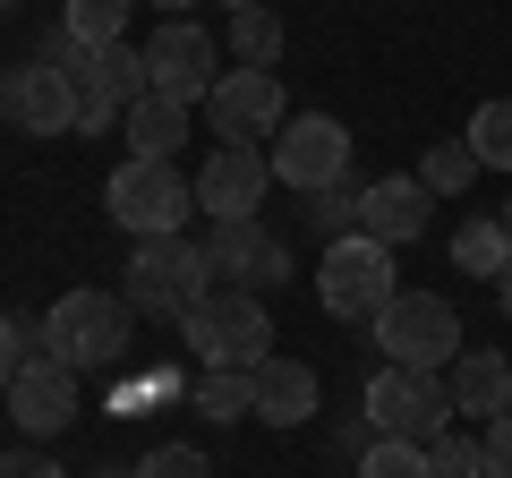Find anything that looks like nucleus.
Segmentation results:
<instances>
[{
  "label": "nucleus",
  "instance_id": "1",
  "mask_svg": "<svg viewBox=\"0 0 512 478\" xmlns=\"http://www.w3.org/2000/svg\"><path fill=\"white\" fill-rule=\"evenodd\" d=\"M128 316H137V308H128L120 291H60L52 308H43L35 342H43V359H60V368L103 376V368L128 359Z\"/></svg>",
  "mask_w": 512,
  "mask_h": 478
},
{
  "label": "nucleus",
  "instance_id": "2",
  "mask_svg": "<svg viewBox=\"0 0 512 478\" xmlns=\"http://www.w3.org/2000/svg\"><path fill=\"white\" fill-rule=\"evenodd\" d=\"M180 333H188V350H197L205 368H256V359H274V316H265V299L231 291V282H214L180 316Z\"/></svg>",
  "mask_w": 512,
  "mask_h": 478
},
{
  "label": "nucleus",
  "instance_id": "3",
  "mask_svg": "<svg viewBox=\"0 0 512 478\" xmlns=\"http://www.w3.org/2000/svg\"><path fill=\"white\" fill-rule=\"evenodd\" d=\"M316 299H325V316H342V325H376L393 299H402V282H393V248L367 231L333 239L325 265H316Z\"/></svg>",
  "mask_w": 512,
  "mask_h": 478
},
{
  "label": "nucleus",
  "instance_id": "4",
  "mask_svg": "<svg viewBox=\"0 0 512 478\" xmlns=\"http://www.w3.org/2000/svg\"><path fill=\"white\" fill-rule=\"evenodd\" d=\"M453 385H444V368H376L367 376V427L393 444H436L444 427H453Z\"/></svg>",
  "mask_w": 512,
  "mask_h": 478
},
{
  "label": "nucleus",
  "instance_id": "5",
  "mask_svg": "<svg viewBox=\"0 0 512 478\" xmlns=\"http://www.w3.org/2000/svg\"><path fill=\"white\" fill-rule=\"evenodd\" d=\"M214 291V274H205V248L197 239H137V257H128V308L137 316H171V325H180L188 308H197V299Z\"/></svg>",
  "mask_w": 512,
  "mask_h": 478
},
{
  "label": "nucleus",
  "instance_id": "6",
  "mask_svg": "<svg viewBox=\"0 0 512 478\" xmlns=\"http://www.w3.org/2000/svg\"><path fill=\"white\" fill-rule=\"evenodd\" d=\"M103 205H111V222H120V231H137V239H171L188 214H197V180H180L171 163L128 154V163L103 180Z\"/></svg>",
  "mask_w": 512,
  "mask_h": 478
},
{
  "label": "nucleus",
  "instance_id": "7",
  "mask_svg": "<svg viewBox=\"0 0 512 478\" xmlns=\"http://www.w3.org/2000/svg\"><path fill=\"white\" fill-rule=\"evenodd\" d=\"M367 333H376L384 368H453L461 359V316H453V299H436V291H402Z\"/></svg>",
  "mask_w": 512,
  "mask_h": 478
},
{
  "label": "nucleus",
  "instance_id": "8",
  "mask_svg": "<svg viewBox=\"0 0 512 478\" xmlns=\"http://www.w3.org/2000/svg\"><path fill=\"white\" fill-rule=\"evenodd\" d=\"M265 163H274L282 188H333L350 180V129L333 120V111H299V120H282V137L265 146Z\"/></svg>",
  "mask_w": 512,
  "mask_h": 478
},
{
  "label": "nucleus",
  "instance_id": "9",
  "mask_svg": "<svg viewBox=\"0 0 512 478\" xmlns=\"http://www.w3.org/2000/svg\"><path fill=\"white\" fill-rule=\"evenodd\" d=\"M146 77H154V94H171V103L197 111L205 94L222 86V52H214V35H205L197 18H163L154 43H146Z\"/></svg>",
  "mask_w": 512,
  "mask_h": 478
},
{
  "label": "nucleus",
  "instance_id": "10",
  "mask_svg": "<svg viewBox=\"0 0 512 478\" xmlns=\"http://www.w3.org/2000/svg\"><path fill=\"white\" fill-rule=\"evenodd\" d=\"M214 146H265L282 137V77L274 69H222V86L205 94Z\"/></svg>",
  "mask_w": 512,
  "mask_h": 478
},
{
  "label": "nucleus",
  "instance_id": "11",
  "mask_svg": "<svg viewBox=\"0 0 512 478\" xmlns=\"http://www.w3.org/2000/svg\"><path fill=\"white\" fill-rule=\"evenodd\" d=\"M0 120L18 137H69L77 129V86L52 60H26V69H0Z\"/></svg>",
  "mask_w": 512,
  "mask_h": 478
},
{
  "label": "nucleus",
  "instance_id": "12",
  "mask_svg": "<svg viewBox=\"0 0 512 478\" xmlns=\"http://www.w3.org/2000/svg\"><path fill=\"white\" fill-rule=\"evenodd\" d=\"M197 248H205V274L231 282V291H274V282H291V248L274 231H256V222H214Z\"/></svg>",
  "mask_w": 512,
  "mask_h": 478
},
{
  "label": "nucleus",
  "instance_id": "13",
  "mask_svg": "<svg viewBox=\"0 0 512 478\" xmlns=\"http://www.w3.org/2000/svg\"><path fill=\"white\" fill-rule=\"evenodd\" d=\"M265 188H274L265 146H214V154H205V171H197V214H214V222H256Z\"/></svg>",
  "mask_w": 512,
  "mask_h": 478
},
{
  "label": "nucleus",
  "instance_id": "14",
  "mask_svg": "<svg viewBox=\"0 0 512 478\" xmlns=\"http://www.w3.org/2000/svg\"><path fill=\"white\" fill-rule=\"evenodd\" d=\"M0 393H9V419H18L26 436H60V427L77 419V368H60V359H43V350Z\"/></svg>",
  "mask_w": 512,
  "mask_h": 478
},
{
  "label": "nucleus",
  "instance_id": "15",
  "mask_svg": "<svg viewBox=\"0 0 512 478\" xmlns=\"http://www.w3.org/2000/svg\"><path fill=\"white\" fill-rule=\"evenodd\" d=\"M359 231H367V239H384V248L419 239V231H427V188H419V171L367 180V188H359Z\"/></svg>",
  "mask_w": 512,
  "mask_h": 478
},
{
  "label": "nucleus",
  "instance_id": "16",
  "mask_svg": "<svg viewBox=\"0 0 512 478\" xmlns=\"http://www.w3.org/2000/svg\"><path fill=\"white\" fill-rule=\"evenodd\" d=\"M256 419L265 427H308L316 419V368L308 359H256Z\"/></svg>",
  "mask_w": 512,
  "mask_h": 478
},
{
  "label": "nucleus",
  "instance_id": "17",
  "mask_svg": "<svg viewBox=\"0 0 512 478\" xmlns=\"http://www.w3.org/2000/svg\"><path fill=\"white\" fill-rule=\"evenodd\" d=\"M444 385H453V410H470V419H504V410H512V359H495V350H461Z\"/></svg>",
  "mask_w": 512,
  "mask_h": 478
},
{
  "label": "nucleus",
  "instance_id": "18",
  "mask_svg": "<svg viewBox=\"0 0 512 478\" xmlns=\"http://www.w3.org/2000/svg\"><path fill=\"white\" fill-rule=\"evenodd\" d=\"M128 154H146V163H171V154H180V137H188V103H171V94H137V103H128Z\"/></svg>",
  "mask_w": 512,
  "mask_h": 478
},
{
  "label": "nucleus",
  "instance_id": "19",
  "mask_svg": "<svg viewBox=\"0 0 512 478\" xmlns=\"http://www.w3.org/2000/svg\"><path fill=\"white\" fill-rule=\"evenodd\" d=\"M188 402H197V419H214V427L256 419V368H205Z\"/></svg>",
  "mask_w": 512,
  "mask_h": 478
},
{
  "label": "nucleus",
  "instance_id": "20",
  "mask_svg": "<svg viewBox=\"0 0 512 478\" xmlns=\"http://www.w3.org/2000/svg\"><path fill=\"white\" fill-rule=\"evenodd\" d=\"M453 265H461V274H478V282H504V265H512L504 214H495V222H461V231H453Z\"/></svg>",
  "mask_w": 512,
  "mask_h": 478
},
{
  "label": "nucleus",
  "instance_id": "21",
  "mask_svg": "<svg viewBox=\"0 0 512 478\" xmlns=\"http://www.w3.org/2000/svg\"><path fill=\"white\" fill-rule=\"evenodd\" d=\"M282 43H291V35H282L274 9H239V18H231V60H239V69H274Z\"/></svg>",
  "mask_w": 512,
  "mask_h": 478
},
{
  "label": "nucleus",
  "instance_id": "22",
  "mask_svg": "<svg viewBox=\"0 0 512 478\" xmlns=\"http://www.w3.org/2000/svg\"><path fill=\"white\" fill-rule=\"evenodd\" d=\"M128 9H137V0H69V35L86 43V52H103V43H128Z\"/></svg>",
  "mask_w": 512,
  "mask_h": 478
},
{
  "label": "nucleus",
  "instance_id": "23",
  "mask_svg": "<svg viewBox=\"0 0 512 478\" xmlns=\"http://www.w3.org/2000/svg\"><path fill=\"white\" fill-rule=\"evenodd\" d=\"M470 180H478L470 137H444V146H427V163H419V188H427V197H461Z\"/></svg>",
  "mask_w": 512,
  "mask_h": 478
},
{
  "label": "nucleus",
  "instance_id": "24",
  "mask_svg": "<svg viewBox=\"0 0 512 478\" xmlns=\"http://www.w3.org/2000/svg\"><path fill=\"white\" fill-rule=\"evenodd\" d=\"M470 154H478V171H512V103L495 94V103H478L470 111Z\"/></svg>",
  "mask_w": 512,
  "mask_h": 478
},
{
  "label": "nucleus",
  "instance_id": "25",
  "mask_svg": "<svg viewBox=\"0 0 512 478\" xmlns=\"http://www.w3.org/2000/svg\"><path fill=\"white\" fill-rule=\"evenodd\" d=\"M427 478H487V444L461 436V427H444V436L427 444Z\"/></svg>",
  "mask_w": 512,
  "mask_h": 478
},
{
  "label": "nucleus",
  "instance_id": "26",
  "mask_svg": "<svg viewBox=\"0 0 512 478\" xmlns=\"http://www.w3.org/2000/svg\"><path fill=\"white\" fill-rule=\"evenodd\" d=\"M308 222H316V231H325V248H333V239H350V231H359V188H350V180H333V188H316V205H308Z\"/></svg>",
  "mask_w": 512,
  "mask_h": 478
},
{
  "label": "nucleus",
  "instance_id": "27",
  "mask_svg": "<svg viewBox=\"0 0 512 478\" xmlns=\"http://www.w3.org/2000/svg\"><path fill=\"white\" fill-rule=\"evenodd\" d=\"M359 478H427V444H393V436H376L359 453Z\"/></svg>",
  "mask_w": 512,
  "mask_h": 478
},
{
  "label": "nucleus",
  "instance_id": "28",
  "mask_svg": "<svg viewBox=\"0 0 512 478\" xmlns=\"http://www.w3.org/2000/svg\"><path fill=\"white\" fill-rule=\"evenodd\" d=\"M128 478H214V461H205L197 444H154V453L137 461Z\"/></svg>",
  "mask_w": 512,
  "mask_h": 478
},
{
  "label": "nucleus",
  "instance_id": "29",
  "mask_svg": "<svg viewBox=\"0 0 512 478\" xmlns=\"http://www.w3.org/2000/svg\"><path fill=\"white\" fill-rule=\"evenodd\" d=\"M478 444H487V478H512V410H504V419H487V436H478Z\"/></svg>",
  "mask_w": 512,
  "mask_h": 478
},
{
  "label": "nucleus",
  "instance_id": "30",
  "mask_svg": "<svg viewBox=\"0 0 512 478\" xmlns=\"http://www.w3.org/2000/svg\"><path fill=\"white\" fill-rule=\"evenodd\" d=\"M0 478H69L52 453H0Z\"/></svg>",
  "mask_w": 512,
  "mask_h": 478
},
{
  "label": "nucleus",
  "instance_id": "31",
  "mask_svg": "<svg viewBox=\"0 0 512 478\" xmlns=\"http://www.w3.org/2000/svg\"><path fill=\"white\" fill-rule=\"evenodd\" d=\"M26 342H35V333H18L9 316H0V385H9V376L26 368Z\"/></svg>",
  "mask_w": 512,
  "mask_h": 478
},
{
  "label": "nucleus",
  "instance_id": "32",
  "mask_svg": "<svg viewBox=\"0 0 512 478\" xmlns=\"http://www.w3.org/2000/svg\"><path fill=\"white\" fill-rule=\"evenodd\" d=\"M495 308H504V316H512V265H504V282H495Z\"/></svg>",
  "mask_w": 512,
  "mask_h": 478
},
{
  "label": "nucleus",
  "instance_id": "33",
  "mask_svg": "<svg viewBox=\"0 0 512 478\" xmlns=\"http://www.w3.org/2000/svg\"><path fill=\"white\" fill-rule=\"evenodd\" d=\"M154 9H171V18H188V9H197V0H154Z\"/></svg>",
  "mask_w": 512,
  "mask_h": 478
},
{
  "label": "nucleus",
  "instance_id": "34",
  "mask_svg": "<svg viewBox=\"0 0 512 478\" xmlns=\"http://www.w3.org/2000/svg\"><path fill=\"white\" fill-rule=\"evenodd\" d=\"M222 9H231V18H239V9H265V0H222Z\"/></svg>",
  "mask_w": 512,
  "mask_h": 478
},
{
  "label": "nucleus",
  "instance_id": "35",
  "mask_svg": "<svg viewBox=\"0 0 512 478\" xmlns=\"http://www.w3.org/2000/svg\"><path fill=\"white\" fill-rule=\"evenodd\" d=\"M94 478H128V470H94Z\"/></svg>",
  "mask_w": 512,
  "mask_h": 478
},
{
  "label": "nucleus",
  "instance_id": "36",
  "mask_svg": "<svg viewBox=\"0 0 512 478\" xmlns=\"http://www.w3.org/2000/svg\"><path fill=\"white\" fill-rule=\"evenodd\" d=\"M504 231H512V205H504Z\"/></svg>",
  "mask_w": 512,
  "mask_h": 478
},
{
  "label": "nucleus",
  "instance_id": "37",
  "mask_svg": "<svg viewBox=\"0 0 512 478\" xmlns=\"http://www.w3.org/2000/svg\"><path fill=\"white\" fill-rule=\"evenodd\" d=\"M0 9H18V0H0Z\"/></svg>",
  "mask_w": 512,
  "mask_h": 478
}]
</instances>
